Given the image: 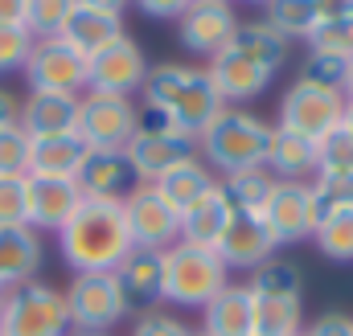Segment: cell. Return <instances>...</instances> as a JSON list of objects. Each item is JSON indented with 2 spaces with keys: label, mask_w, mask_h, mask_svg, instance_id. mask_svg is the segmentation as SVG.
<instances>
[{
  "label": "cell",
  "mask_w": 353,
  "mask_h": 336,
  "mask_svg": "<svg viewBox=\"0 0 353 336\" xmlns=\"http://www.w3.org/2000/svg\"><path fill=\"white\" fill-rule=\"evenodd\" d=\"M29 226V176H0V230Z\"/></svg>",
  "instance_id": "8d00e7d4"
},
{
  "label": "cell",
  "mask_w": 353,
  "mask_h": 336,
  "mask_svg": "<svg viewBox=\"0 0 353 336\" xmlns=\"http://www.w3.org/2000/svg\"><path fill=\"white\" fill-rule=\"evenodd\" d=\"M226 262L210 246L176 242L165 251V300L176 308H205L230 279Z\"/></svg>",
  "instance_id": "5b68a950"
},
{
  "label": "cell",
  "mask_w": 353,
  "mask_h": 336,
  "mask_svg": "<svg viewBox=\"0 0 353 336\" xmlns=\"http://www.w3.org/2000/svg\"><path fill=\"white\" fill-rule=\"evenodd\" d=\"M193 336H205V333H193Z\"/></svg>",
  "instance_id": "11a10c76"
},
{
  "label": "cell",
  "mask_w": 353,
  "mask_h": 336,
  "mask_svg": "<svg viewBox=\"0 0 353 336\" xmlns=\"http://www.w3.org/2000/svg\"><path fill=\"white\" fill-rule=\"evenodd\" d=\"M58 251H62V262L74 275L115 271L136 251L132 234H128L123 201H115V197H83V205L58 230Z\"/></svg>",
  "instance_id": "7a4b0ae2"
},
{
  "label": "cell",
  "mask_w": 353,
  "mask_h": 336,
  "mask_svg": "<svg viewBox=\"0 0 353 336\" xmlns=\"http://www.w3.org/2000/svg\"><path fill=\"white\" fill-rule=\"evenodd\" d=\"M66 336H111V333H83V328H70Z\"/></svg>",
  "instance_id": "816d5d0a"
},
{
  "label": "cell",
  "mask_w": 353,
  "mask_h": 336,
  "mask_svg": "<svg viewBox=\"0 0 353 336\" xmlns=\"http://www.w3.org/2000/svg\"><path fill=\"white\" fill-rule=\"evenodd\" d=\"M74 180H79L83 197H115V201H123L140 185L136 168L123 152H87V160H83Z\"/></svg>",
  "instance_id": "ffe728a7"
},
{
  "label": "cell",
  "mask_w": 353,
  "mask_h": 336,
  "mask_svg": "<svg viewBox=\"0 0 353 336\" xmlns=\"http://www.w3.org/2000/svg\"><path fill=\"white\" fill-rule=\"evenodd\" d=\"M341 90H345V103H353V58H350V70H345V86Z\"/></svg>",
  "instance_id": "681fc988"
},
{
  "label": "cell",
  "mask_w": 353,
  "mask_h": 336,
  "mask_svg": "<svg viewBox=\"0 0 353 336\" xmlns=\"http://www.w3.org/2000/svg\"><path fill=\"white\" fill-rule=\"evenodd\" d=\"M148 70H152V66H148L144 50L123 33L119 41L103 45L99 54L87 58V90H103V94H123V98H132V94H140Z\"/></svg>",
  "instance_id": "4fadbf2b"
},
{
  "label": "cell",
  "mask_w": 353,
  "mask_h": 336,
  "mask_svg": "<svg viewBox=\"0 0 353 336\" xmlns=\"http://www.w3.org/2000/svg\"><path fill=\"white\" fill-rule=\"evenodd\" d=\"M29 148L33 140L21 123L4 127L0 132V176H29Z\"/></svg>",
  "instance_id": "74e56055"
},
{
  "label": "cell",
  "mask_w": 353,
  "mask_h": 336,
  "mask_svg": "<svg viewBox=\"0 0 353 336\" xmlns=\"http://www.w3.org/2000/svg\"><path fill=\"white\" fill-rule=\"evenodd\" d=\"M230 201L222 197V185H214L201 201H193L189 209H181V242H193V246H218L226 222H230Z\"/></svg>",
  "instance_id": "cb8c5ba5"
},
{
  "label": "cell",
  "mask_w": 353,
  "mask_h": 336,
  "mask_svg": "<svg viewBox=\"0 0 353 336\" xmlns=\"http://www.w3.org/2000/svg\"><path fill=\"white\" fill-rule=\"evenodd\" d=\"M140 127V107L123 94L87 90L79 98V140L90 152H123Z\"/></svg>",
  "instance_id": "8992f818"
},
{
  "label": "cell",
  "mask_w": 353,
  "mask_h": 336,
  "mask_svg": "<svg viewBox=\"0 0 353 336\" xmlns=\"http://www.w3.org/2000/svg\"><path fill=\"white\" fill-rule=\"evenodd\" d=\"M58 37H62L66 45H74L83 58H90V54H99L103 45H111V41L123 37V17H119V12H107V8L74 4Z\"/></svg>",
  "instance_id": "7402d4cb"
},
{
  "label": "cell",
  "mask_w": 353,
  "mask_h": 336,
  "mask_svg": "<svg viewBox=\"0 0 353 336\" xmlns=\"http://www.w3.org/2000/svg\"><path fill=\"white\" fill-rule=\"evenodd\" d=\"M247 4H259V8H263V4H271V0H247Z\"/></svg>",
  "instance_id": "f5cc1de1"
},
{
  "label": "cell",
  "mask_w": 353,
  "mask_h": 336,
  "mask_svg": "<svg viewBox=\"0 0 353 336\" xmlns=\"http://www.w3.org/2000/svg\"><path fill=\"white\" fill-rule=\"evenodd\" d=\"M74 4L79 0H29L25 4V29L33 37H58Z\"/></svg>",
  "instance_id": "d590c367"
},
{
  "label": "cell",
  "mask_w": 353,
  "mask_h": 336,
  "mask_svg": "<svg viewBox=\"0 0 353 336\" xmlns=\"http://www.w3.org/2000/svg\"><path fill=\"white\" fill-rule=\"evenodd\" d=\"M79 98L83 94H46V90H29V98L21 103V127L29 132V140H46V136H70L79 132Z\"/></svg>",
  "instance_id": "d6986e66"
},
{
  "label": "cell",
  "mask_w": 353,
  "mask_h": 336,
  "mask_svg": "<svg viewBox=\"0 0 353 336\" xmlns=\"http://www.w3.org/2000/svg\"><path fill=\"white\" fill-rule=\"evenodd\" d=\"M33 41H37V37H33L25 25H0V74H8V70H25Z\"/></svg>",
  "instance_id": "f35d334b"
},
{
  "label": "cell",
  "mask_w": 353,
  "mask_h": 336,
  "mask_svg": "<svg viewBox=\"0 0 353 336\" xmlns=\"http://www.w3.org/2000/svg\"><path fill=\"white\" fill-rule=\"evenodd\" d=\"M345 70H350V62L329 58V54H312V50H308V58H304V66H300V78H304V83L341 90V86H345ZM341 94H345V90H341Z\"/></svg>",
  "instance_id": "60d3db41"
},
{
  "label": "cell",
  "mask_w": 353,
  "mask_h": 336,
  "mask_svg": "<svg viewBox=\"0 0 353 336\" xmlns=\"http://www.w3.org/2000/svg\"><path fill=\"white\" fill-rule=\"evenodd\" d=\"M251 295H283V300H300L304 291V271L292 258H267L263 266L251 271Z\"/></svg>",
  "instance_id": "d6a6232c"
},
{
  "label": "cell",
  "mask_w": 353,
  "mask_h": 336,
  "mask_svg": "<svg viewBox=\"0 0 353 336\" xmlns=\"http://www.w3.org/2000/svg\"><path fill=\"white\" fill-rule=\"evenodd\" d=\"M83 205V189L79 180H62V176H29V230H62L70 222V213Z\"/></svg>",
  "instance_id": "e0dca14e"
},
{
  "label": "cell",
  "mask_w": 353,
  "mask_h": 336,
  "mask_svg": "<svg viewBox=\"0 0 353 336\" xmlns=\"http://www.w3.org/2000/svg\"><path fill=\"white\" fill-rule=\"evenodd\" d=\"M251 333L255 336H296V333H304V300L251 295Z\"/></svg>",
  "instance_id": "83f0119b"
},
{
  "label": "cell",
  "mask_w": 353,
  "mask_h": 336,
  "mask_svg": "<svg viewBox=\"0 0 353 336\" xmlns=\"http://www.w3.org/2000/svg\"><path fill=\"white\" fill-rule=\"evenodd\" d=\"M234 29H239V17H234L230 0H193L189 12L176 21L181 45H185L193 58H205V62H214V58L230 45Z\"/></svg>",
  "instance_id": "5bb4252c"
},
{
  "label": "cell",
  "mask_w": 353,
  "mask_h": 336,
  "mask_svg": "<svg viewBox=\"0 0 353 336\" xmlns=\"http://www.w3.org/2000/svg\"><path fill=\"white\" fill-rule=\"evenodd\" d=\"M87 152L90 148L79 140V132L33 140V148H29V176H62V180H74L83 160H87Z\"/></svg>",
  "instance_id": "484cf974"
},
{
  "label": "cell",
  "mask_w": 353,
  "mask_h": 336,
  "mask_svg": "<svg viewBox=\"0 0 353 336\" xmlns=\"http://www.w3.org/2000/svg\"><path fill=\"white\" fill-rule=\"evenodd\" d=\"M341 115H345V94L341 90L296 78L279 98V123L275 127L308 136V140H321L325 132H333L341 123Z\"/></svg>",
  "instance_id": "ba28073f"
},
{
  "label": "cell",
  "mask_w": 353,
  "mask_h": 336,
  "mask_svg": "<svg viewBox=\"0 0 353 336\" xmlns=\"http://www.w3.org/2000/svg\"><path fill=\"white\" fill-rule=\"evenodd\" d=\"M144 94V111L140 119L173 127L181 136H201L205 123L226 107L222 94L214 90L210 74L201 66H181V62H161L148 70V78L140 86Z\"/></svg>",
  "instance_id": "6da1fadb"
},
{
  "label": "cell",
  "mask_w": 353,
  "mask_h": 336,
  "mask_svg": "<svg viewBox=\"0 0 353 336\" xmlns=\"http://www.w3.org/2000/svg\"><path fill=\"white\" fill-rule=\"evenodd\" d=\"M128 312H152L165 300V251H132L115 266Z\"/></svg>",
  "instance_id": "2e32d148"
},
{
  "label": "cell",
  "mask_w": 353,
  "mask_h": 336,
  "mask_svg": "<svg viewBox=\"0 0 353 336\" xmlns=\"http://www.w3.org/2000/svg\"><path fill=\"white\" fill-rule=\"evenodd\" d=\"M132 4H136L144 17H152V21H181L193 0H132Z\"/></svg>",
  "instance_id": "ee69618b"
},
{
  "label": "cell",
  "mask_w": 353,
  "mask_h": 336,
  "mask_svg": "<svg viewBox=\"0 0 353 336\" xmlns=\"http://www.w3.org/2000/svg\"><path fill=\"white\" fill-rule=\"evenodd\" d=\"M41 258H46V246H41L37 230H29V226L0 230V291L37 279Z\"/></svg>",
  "instance_id": "44dd1931"
},
{
  "label": "cell",
  "mask_w": 353,
  "mask_h": 336,
  "mask_svg": "<svg viewBox=\"0 0 353 336\" xmlns=\"http://www.w3.org/2000/svg\"><path fill=\"white\" fill-rule=\"evenodd\" d=\"M251 336H255V333H251Z\"/></svg>",
  "instance_id": "9f6ffc18"
},
{
  "label": "cell",
  "mask_w": 353,
  "mask_h": 336,
  "mask_svg": "<svg viewBox=\"0 0 353 336\" xmlns=\"http://www.w3.org/2000/svg\"><path fill=\"white\" fill-rule=\"evenodd\" d=\"M288 45H292V41H283V37H279L271 25H263V21H239V29H234V37H230L226 50H234V54L259 62L267 70H279L283 58H288Z\"/></svg>",
  "instance_id": "f1b7e54d"
},
{
  "label": "cell",
  "mask_w": 353,
  "mask_h": 336,
  "mask_svg": "<svg viewBox=\"0 0 353 336\" xmlns=\"http://www.w3.org/2000/svg\"><path fill=\"white\" fill-rule=\"evenodd\" d=\"M296 336H308V333H296Z\"/></svg>",
  "instance_id": "db71d44e"
},
{
  "label": "cell",
  "mask_w": 353,
  "mask_h": 336,
  "mask_svg": "<svg viewBox=\"0 0 353 336\" xmlns=\"http://www.w3.org/2000/svg\"><path fill=\"white\" fill-rule=\"evenodd\" d=\"M263 168L275 180H312L316 176V140L275 127Z\"/></svg>",
  "instance_id": "d4e9b609"
},
{
  "label": "cell",
  "mask_w": 353,
  "mask_h": 336,
  "mask_svg": "<svg viewBox=\"0 0 353 336\" xmlns=\"http://www.w3.org/2000/svg\"><path fill=\"white\" fill-rule=\"evenodd\" d=\"M304 333L308 336H353V316H345V312H321Z\"/></svg>",
  "instance_id": "7bdbcfd3"
},
{
  "label": "cell",
  "mask_w": 353,
  "mask_h": 336,
  "mask_svg": "<svg viewBox=\"0 0 353 336\" xmlns=\"http://www.w3.org/2000/svg\"><path fill=\"white\" fill-rule=\"evenodd\" d=\"M316 205L321 209H337V205H353V172H316L312 180Z\"/></svg>",
  "instance_id": "ab89813d"
},
{
  "label": "cell",
  "mask_w": 353,
  "mask_h": 336,
  "mask_svg": "<svg viewBox=\"0 0 353 336\" xmlns=\"http://www.w3.org/2000/svg\"><path fill=\"white\" fill-rule=\"evenodd\" d=\"M17 119H21V103H17V94H12V90H4V86H0V132H4V127H12Z\"/></svg>",
  "instance_id": "bcb514c9"
},
{
  "label": "cell",
  "mask_w": 353,
  "mask_h": 336,
  "mask_svg": "<svg viewBox=\"0 0 353 336\" xmlns=\"http://www.w3.org/2000/svg\"><path fill=\"white\" fill-rule=\"evenodd\" d=\"M263 222L275 238V246H300L312 242L316 222H321V205L308 180H275L271 197L263 205Z\"/></svg>",
  "instance_id": "9c48e42d"
},
{
  "label": "cell",
  "mask_w": 353,
  "mask_h": 336,
  "mask_svg": "<svg viewBox=\"0 0 353 336\" xmlns=\"http://www.w3.org/2000/svg\"><path fill=\"white\" fill-rule=\"evenodd\" d=\"M341 123L350 127V136H353V103H345V115H341Z\"/></svg>",
  "instance_id": "f907efd6"
},
{
  "label": "cell",
  "mask_w": 353,
  "mask_h": 336,
  "mask_svg": "<svg viewBox=\"0 0 353 336\" xmlns=\"http://www.w3.org/2000/svg\"><path fill=\"white\" fill-rule=\"evenodd\" d=\"M312 242H316V251L325 254L329 262H353V205L321 209Z\"/></svg>",
  "instance_id": "4dcf8cb0"
},
{
  "label": "cell",
  "mask_w": 353,
  "mask_h": 336,
  "mask_svg": "<svg viewBox=\"0 0 353 336\" xmlns=\"http://www.w3.org/2000/svg\"><path fill=\"white\" fill-rule=\"evenodd\" d=\"M263 25H271L283 41H308L316 29V4L312 0H271L263 4Z\"/></svg>",
  "instance_id": "1f68e13d"
},
{
  "label": "cell",
  "mask_w": 353,
  "mask_h": 336,
  "mask_svg": "<svg viewBox=\"0 0 353 336\" xmlns=\"http://www.w3.org/2000/svg\"><path fill=\"white\" fill-rule=\"evenodd\" d=\"M218 258L226 262V271H255L267 258H275V238L267 230L263 213H230L222 238H218Z\"/></svg>",
  "instance_id": "9a60e30c"
},
{
  "label": "cell",
  "mask_w": 353,
  "mask_h": 336,
  "mask_svg": "<svg viewBox=\"0 0 353 336\" xmlns=\"http://www.w3.org/2000/svg\"><path fill=\"white\" fill-rule=\"evenodd\" d=\"M218 185H222V197L230 201L234 213H263L267 197L275 189V176L267 168H243V172L222 176Z\"/></svg>",
  "instance_id": "f546056e"
},
{
  "label": "cell",
  "mask_w": 353,
  "mask_h": 336,
  "mask_svg": "<svg viewBox=\"0 0 353 336\" xmlns=\"http://www.w3.org/2000/svg\"><path fill=\"white\" fill-rule=\"evenodd\" d=\"M62 295H66L70 328H83V333H111V328L128 316V300H123V291H119L115 271L74 275Z\"/></svg>",
  "instance_id": "52a82bcc"
},
{
  "label": "cell",
  "mask_w": 353,
  "mask_h": 336,
  "mask_svg": "<svg viewBox=\"0 0 353 336\" xmlns=\"http://www.w3.org/2000/svg\"><path fill=\"white\" fill-rule=\"evenodd\" d=\"M123 156L132 160L140 185H157L165 172H173L176 165H185V160L197 156V140L193 136H181L173 127H161V123L140 119V127H136L132 144L123 148Z\"/></svg>",
  "instance_id": "30bf717a"
},
{
  "label": "cell",
  "mask_w": 353,
  "mask_h": 336,
  "mask_svg": "<svg viewBox=\"0 0 353 336\" xmlns=\"http://www.w3.org/2000/svg\"><path fill=\"white\" fill-rule=\"evenodd\" d=\"M66 295L41 279L0 291V336H66Z\"/></svg>",
  "instance_id": "277c9868"
},
{
  "label": "cell",
  "mask_w": 353,
  "mask_h": 336,
  "mask_svg": "<svg viewBox=\"0 0 353 336\" xmlns=\"http://www.w3.org/2000/svg\"><path fill=\"white\" fill-rule=\"evenodd\" d=\"M79 4H90V8H107V12H119V17H123V8H128L132 0H79Z\"/></svg>",
  "instance_id": "c3c4849f"
},
{
  "label": "cell",
  "mask_w": 353,
  "mask_h": 336,
  "mask_svg": "<svg viewBox=\"0 0 353 336\" xmlns=\"http://www.w3.org/2000/svg\"><path fill=\"white\" fill-rule=\"evenodd\" d=\"M214 185H218V172L205 165L201 156H193V160L176 165L173 172H165L152 189H157L169 205H176V209H189V205H193V201H201Z\"/></svg>",
  "instance_id": "4316f807"
},
{
  "label": "cell",
  "mask_w": 353,
  "mask_h": 336,
  "mask_svg": "<svg viewBox=\"0 0 353 336\" xmlns=\"http://www.w3.org/2000/svg\"><path fill=\"white\" fill-rule=\"evenodd\" d=\"M316 172H353V136L345 123L316 140Z\"/></svg>",
  "instance_id": "e575fe53"
},
{
  "label": "cell",
  "mask_w": 353,
  "mask_h": 336,
  "mask_svg": "<svg viewBox=\"0 0 353 336\" xmlns=\"http://www.w3.org/2000/svg\"><path fill=\"white\" fill-rule=\"evenodd\" d=\"M25 83L46 94H87V58L62 37H37L25 62Z\"/></svg>",
  "instance_id": "8fae6325"
},
{
  "label": "cell",
  "mask_w": 353,
  "mask_h": 336,
  "mask_svg": "<svg viewBox=\"0 0 353 336\" xmlns=\"http://www.w3.org/2000/svg\"><path fill=\"white\" fill-rule=\"evenodd\" d=\"M123 213L136 251H169L181 242V209L169 205L152 185H136L123 197Z\"/></svg>",
  "instance_id": "7c38bea8"
},
{
  "label": "cell",
  "mask_w": 353,
  "mask_h": 336,
  "mask_svg": "<svg viewBox=\"0 0 353 336\" xmlns=\"http://www.w3.org/2000/svg\"><path fill=\"white\" fill-rule=\"evenodd\" d=\"M205 74H210V83L222 94L226 107H230V103H251V98H259L267 86H271V78H275V70H267V66L243 58V54H234V50H222V54L205 66Z\"/></svg>",
  "instance_id": "ac0fdd59"
},
{
  "label": "cell",
  "mask_w": 353,
  "mask_h": 336,
  "mask_svg": "<svg viewBox=\"0 0 353 336\" xmlns=\"http://www.w3.org/2000/svg\"><path fill=\"white\" fill-rule=\"evenodd\" d=\"M312 4H316V25L337 21V17H353V0H312Z\"/></svg>",
  "instance_id": "f6af8a7d"
},
{
  "label": "cell",
  "mask_w": 353,
  "mask_h": 336,
  "mask_svg": "<svg viewBox=\"0 0 353 336\" xmlns=\"http://www.w3.org/2000/svg\"><path fill=\"white\" fill-rule=\"evenodd\" d=\"M308 50L312 54H329V58H353V17H337V21H321L308 37Z\"/></svg>",
  "instance_id": "836d02e7"
},
{
  "label": "cell",
  "mask_w": 353,
  "mask_h": 336,
  "mask_svg": "<svg viewBox=\"0 0 353 336\" xmlns=\"http://www.w3.org/2000/svg\"><path fill=\"white\" fill-rule=\"evenodd\" d=\"M132 336H193L176 316H165V312H144L136 324H132Z\"/></svg>",
  "instance_id": "b9f144b4"
},
{
  "label": "cell",
  "mask_w": 353,
  "mask_h": 336,
  "mask_svg": "<svg viewBox=\"0 0 353 336\" xmlns=\"http://www.w3.org/2000/svg\"><path fill=\"white\" fill-rule=\"evenodd\" d=\"M271 136H275V123H267L263 115L243 107H222L197 136V156L222 176L243 168H263Z\"/></svg>",
  "instance_id": "3957f363"
},
{
  "label": "cell",
  "mask_w": 353,
  "mask_h": 336,
  "mask_svg": "<svg viewBox=\"0 0 353 336\" xmlns=\"http://www.w3.org/2000/svg\"><path fill=\"white\" fill-rule=\"evenodd\" d=\"M25 4L29 0H0V25H25Z\"/></svg>",
  "instance_id": "7dc6e473"
},
{
  "label": "cell",
  "mask_w": 353,
  "mask_h": 336,
  "mask_svg": "<svg viewBox=\"0 0 353 336\" xmlns=\"http://www.w3.org/2000/svg\"><path fill=\"white\" fill-rule=\"evenodd\" d=\"M201 333L205 336H251V287L226 283L201 308Z\"/></svg>",
  "instance_id": "603a6c76"
}]
</instances>
